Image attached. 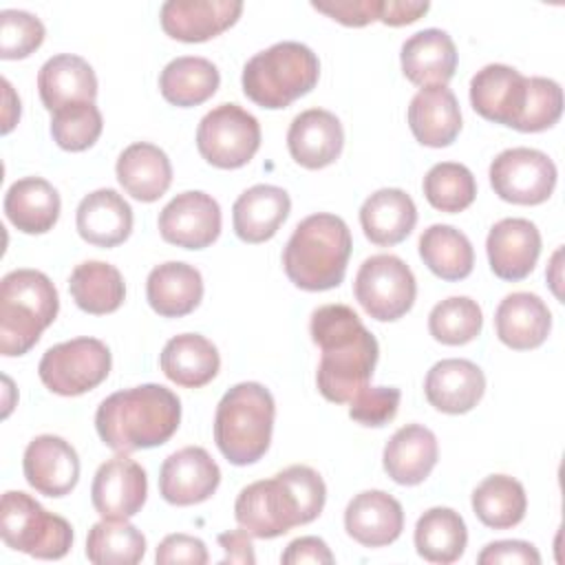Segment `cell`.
Masks as SVG:
<instances>
[{
	"mask_svg": "<svg viewBox=\"0 0 565 565\" xmlns=\"http://www.w3.org/2000/svg\"><path fill=\"white\" fill-rule=\"evenodd\" d=\"M402 73L408 82L426 86H446L457 68V49L441 29H424L402 44Z\"/></svg>",
	"mask_w": 565,
	"mask_h": 565,
	"instance_id": "obj_23",
	"label": "cell"
},
{
	"mask_svg": "<svg viewBox=\"0 0 565 565\" xmlns=\"http://www.w3.org/2000/svg\"><path fill=\"white\" fill-rule=\"evenodd\" d=\"M527 99V77L508 64H488L470 79V104L488 121L516 130Z\"/></svg>",
	"mask_w": 565,
	"mask_h": 565,
	"instance_id": "obj_16",
	"label": "cell"
},
{
	"mask_svg": "<svg viewBox=\"0 0 565 565\" xmlns=\"http://www.w3.org/2000/svg\"><path fill=\"white\" fill-rule=\"evenodd\" d=\"M113 366L108 347L97 338H73L42 355L38 375L42 384L64 397H75L99 386Z\"/></svg>",
	"mask_w": 565,
	"mask_h": 565,
	"instance_id": "obj_9",
	"label": "cell"
},
{
	"mask_svg": "<svg viewBox=\"0 0 565 565\" xmlns=\"http://www.w3.org/2000/svg\"><path fill=\"white\" fill-rule=\"evenodd\" d=\"M417 223L413 199L399 188H382L373 192L360 207V225L364 236L380 247L402 243Z\"/></svg>",
	"mask_w": 565,
	"mask_h": 565,
	"instance_id": "obj_32",
	"label": "cell"
},
{
	"mask_svg": "<svg viewBox=\"0 0 565 565\" xmlns=\"http://www.w3.org/2000/svg\"><path fill=\"white\" fill-rule=\"evenodd\" d=\"M419 256L441 280H463L475 265V249L468 236L444 223H435L422 232Z\"/></svg>",
	"mask_w": 565,
	"mask_h": 565,
	"instance_id": "obj_38",
	"label": "cell"
},
{
	"mask_svg": "<svg viewBox=\"0 0 565 565\" xmlns=\"http://www.w3.org/2000/svg\"><path fill=\"white\" fill-rule=\"evenodd\" d=\"M218 545L223 547L225 556L221 558L223 565L227 563H241V565H254L256 554L252 545V536L241 527V530H230L218 534Z\"/></svg>",
	"mask_w": 565,
	"mask_h": 565,
	"instance_id": "obj_51",
	"label": "cell"
},
{
	"mask_svg": "<svg viewBox=\"0 0 565 565\" xmlns=\"http://www.w3.org/2000/svg\"><path fill=\"white\" fill-rule=\"evenodd\" d=\"M327 501L322 477L302 463L289 466L271 479L245 486L234 503L238 525L254 539H276L296 525L320 516Z\"/></svg>",
	"mask_w": 565,
	"mask_h": 565,
	"instance_id": "obj_2",
	"label": "cell"
},
{
	"mask_svg": "<svg viewBox=\"0 0 565 565\" xmlns=\"http://www.w3.org/2000/svg\"><path fill=\"white\" fill-rule=\"evenodd\" d=\"M221 483V470L201 446L172 452L159 472V492L172 505H196L207 501Z\"/></svg>",
	"mask_w": 565,
	"mask_h": 565,
	"instance_id": "obj_15",
	"label": "cell"
},
{
	"mask_svg": "<svg viewBox=\"0 0 565 565\" xmlns=\"http://www.w3.org/2000/svg\"><path fill=\"white\" fill-rule=\"evenodd\" d=\"M0 536L7 547L35 558H62L73 545L71 523L46 512L31 494L7 490L0 503Z\"/></svg>",
	"mask_w": 565,
	"mask_h": 565,
	"instance_id": "obj_8",
	"label": "cell"
},
{
	"mask_svg": "<svg viewBox=\"0 0 565 565\" xmlns=\"http://www.w3.org/2000/svg\"><path fill=\"white\" fill-rule=\"evenodd\" d=\"M68 291L75 305L93 316L117 311L126 298V285L119 269L104 260L79 263L71 271Z\"/></svg>",
	"mask_w": 565,
	"mask_h": 565,
	"instance_id": "obj_36",
	"label": "cell"
},
{
	"mask_svg": "<svg viewBox=\"0 0 565 565\" xmlns=\"http://www.w3.org/2000/svg\"><path fill=\"white\" fill-rule=\"evenodd\" d=\"M486 391L483 371L463 358L439 360L430 366L424 380V393L433 408L461 415L472 411Z\"/></svg>",
	"mask_w": 565,
	"mask_h": 565,
	"instance_id": "obj_21",
	"label": "cell"
},
{
	"mask_svg": "<svg viewBox=\"0 0 565 565\" xmlns=\"http://www.w3.org/2000/svg\"><path fill=\"white\" fill-rule=\"evenodd\" d=\"M60 194L42 177H24L9 185L4 194V214L11 225L24 234H44L60 218Z\"/></svg>",
	"mask_w": 565,
	"mask_h": 565,
	"instance_id": "obj_33",
	"label": "cell"
},
{
	"mask_svg": "<svg viewBox=\"0 0 565 565\" xmlns=\"http://www.w3.org/2000/svg\"><path fill=\"white\" fill-rule=\"evenodd\" d=\"M344 146L340 119L324 108H309L294 117L287 130V148L291 159L307 168L320 170L331 166Z\"/></svg>",
	"mask_w": 565,
	"mask_h": 565,
	"instance_id": "obj_20",
	"label": "cell"
},
{
	"mask_svg": "<svg viewBox=\"0 0 565 565\" xmlns=\"http://www.w3.org/2000/svg\"><path fill=\"white\" fill-rule=\"evenodd\" d=\"M276 404L258 382L232 386L218 402L214 415V441L234 466L256 463L269 448Z\"/></svg>",
	"mask_w": 565,
	"mask_h": 565,
	"instance_id": "obj_5",
	"label": "cell"
},
{
	"mask_svg": "<svg viewBox=\"0 0 565 565\" xmlns=\"http://www.w3.org/2000/svg\"><path fill=\"white\" fill-rule=\"evenodd\" d=\"M311 340L320 347L318 391L333 404L351 402L373 377L380 347L347 305H322L311 313Z\"/></svg>",
	"mask_w": 565,
	"mask_h": 565,
	"instance_id": "obj_1",
	"label": "cell"
},
{
	"mask_svg": "<svg viewBox=\"0 0 565 565\" xmlns=\"http://www.w3.org/2000/svg\"><path fill=\"white\" fill-rule=\"evenodd\" d=\"M46 29L40 18L20 9L0 11V57H29L44 42Z\"/></svg>",
	"mask_w": 565,
	"mask_h": 565,
	"instance_id": "obj_44",
	"label": "cell"
},
{
	"mask_svg": "<svg viewBox=\"0 0 565 565\" xmlns=\"http://www.w3.org/2000/svg\"><path fill=\"white\" fill-rule=\"evenodd\" d=\"M494 194L516 205L545 203L556 185L554 161L534 148H508L490 163Z\"/></svg>",
	"mask_w": 565,
	"mask_h": 565,
	"instance_id": "obj_12",
	"label": "cell"
},
{
	"mask_svg": "<svg viewBox=\"0 0 565 565\" xmlns=\"http://www.w3.org/2000/svg\"><path fill=\"white\" fill-rule=\"evenodd\" d=\"M148 497L146 470L124 452L104 461L90 486L93 508L102 519H130Z\"/></svg>",
	"mask_w": 565,
	"mask_h": 565,
	"instance_id": "obj_14",
	"label": "cell"
},
{
	"mask_svg": "<svg viewBox=\"0 0 565 565\" xmlns=\"http://www.w3.org/2000/svg\"><path fill=\"white\" fill-rule=\"evenodd\" d=\"M490 269L501 280H523L532 274L541 254V232L527 218H501L486 238Z\"/></svg>",
	"mask_w": 565,
	"mask_h": 565,
	"instance_id": "obj_18",
	"label": "cell"
},
{
	"mask_svg": "<svg viewBox=\"0 0 565 565\" xmlns=\"http://www.w3.org/2000/svg\"><path fill=\"white\" fill-rule=\"evenodd\" d=\"M159 364L170 382L183 388H201L216 377L221 358L207 338L199 333H181L166 342Z\"/></svg>",
	"mask_w": 565,
	"mask_h": 565,
	"instance_id": "obj_34",
	"label": "cell"
},
{
	"mask_svg": "<svg viewBox=\"0 0 565 565\" xmlns=\"http://www.w3.org/2000/svg\"><path fill=\"white\" fill-rule=\"evenodd\" d=\"M563 113V88L550 77H527V99L516 126L519 132L552 128Z\"/></svg>",
	"mask_w": 565,
	"mask_h": 565,
	"instance_id": "obj_45",
	"label": "cell"
},
{
	"mask_svg": "<svg viewBox=\"0 0 565 565\" xmlns=\"http://www.w3.org/2000/svg\"><path fill=\"white\" fill-rule=\"evenodd\" d=\"M258 146L260 124L238 104H221L212 108L196 128V148L214 168H243L252 161Z\"/></svg>",
	"mask_w": 565,
	"mask_h": 565,
	"instance_id": "obj_11",
	"label": "cell"
},
{
	"mask_svg": "<svg viewBox=\"0 0 565 565\" xmlns=\"http://www.w3.org/2000/svg\"><path fill=\"white\" fill-rule=\"evenodd\" d=\"M154 561L159 565H172V563H188V565H205L207 563V550L205 543L190 534H168L154 552Z\"/></svg>",
	"mask_w": 565,
	"mask_h": 565,
	"instance_id": "obj_48",
	"label": "cell"
},
{
	"mask_svg": "<svg viewBox=\"0 0 565 565\" xmlns=\"http://www.w3.org/2000/svg\"><path fill=\"white\" fill-rule=\"evenodd\" d=\"M477 563L479 565H499V563H508V565H539L541 563V554L527 541H492V543H488L479 552Z\"/></svg>",
	"mask_w": 565,
	"mask_h": 565,
	"instance_id": "obj_49",
	"label": "cell"
},
{
	"mask_svg": "<svg viewBox=\"0 0 565 565\" xmlns=\"http://www.w3.org/2000/svg\"><path fill=\"white\" fill-rule=\"evenodd\" d=\"M104 128L102 113L90 102L68 104L53 113L51 117V137L53 141L68 152H82L90 148Z\"/></svg>",
	"mask_w": 565,
	"mask_h": 565,
	"instance_id": "obj_43",
	"label": "cell"
},
{
	"mask_svg": "<svg viewBox=\"0 0 565 565\" xmlns=\"http://www.w3.org/2000/svg\"><path fill=\"white\" fill-rule=\"evenodd\" d=\"M221 84L218 68L196 55H183L168 62L159 75V90L166 102L190 108L207 102Z\"/></svg>",
	"mask_w": 565,
	"mask_h": 565,
	"instance_id": "obj_35",
	"label": "cell"
},
{
	"mask_svg": "<svg viewBox=\"0 0 565 565\" xmlns=\"http://www.w3.org/2000/svg\"><path fill=\"white\" fill-rule=\"evenodd\" d=\"M146 554V536L128 519H102L88 530L86 556L97 565H135Z\"/></svg>",
	"mask_w": 565,
	"mask_h": 565,
	"instance_id": "obj_40",
	"label": "cell"
},
{
	"mask_svg": "<svg viewBox=\"0 0 565 565\" xmlns=\"http://www.w3.org/2000/svg\"><path fill=\"white\" fill-rule=\"evenodd\" d=\"M291 199L282 188L267 183L252 185L234 201V232L245 243H265L287 221Z\"/></svg>",
	"mask_w": 565,
	"mask_h": 565,
	"instance_id": "obj_29",
	"label": "cell"
},
{
	"mask_svg": "<svg viewBox=\"0 0 565 565\" xmlns=\"http://www.w3.org/2000/svg\"><path fill=\"white\" fill-rule=\"evenodd\" d=\"M353 294L371 318L393 322L411 311L417 296V282L402 258L393 254H375L360 265Z\"/></svg>",
	"mask_w": 565,
	"mask_h": 565,
	"instance_id": "obj_10",
	"label": "cell"
},
{
	"mask_svg": "<svg viewBox=\"0 0 565 565\" xmlns=\"http://www.w3.org/2000/svg\"><path fill=\"white\" fill-rule=\"evenodd\" d=\"M181 402L161 384H141L108 395L95 413L99 439L115 452L166 444L179 428Z\"/></svg>",
	"mask_w": 565,
	"mask_h": 565,
	"instance_id": "obj_3",
	"label": "cell"
},
{
	"mask_svg": "<svg viewBox=\"0 0 565 565\" xmlns=\"http://www.w3.org/2000/svg\"><path fill=\"white\" fill-rule=\"evenodd\" d=\"M243 11L238 0H168L161 4V29L181 42H205L230 29Z\"/></svg>",
	"mask_w": 565,
	"mask_h": 565,
	"instance_id": "obj_19",
	"label": "cell"
},
{
	"mask_svg": "<svg viewBox=\"0 0 565 565\" xmlns=\"http://www.w3.org/2000/svg\"><path fill=\"white\" fill-rule=\"evenodd\" d=\"M424 196L426 201L439 212H461L466 210L477 196V181L475 174L455 161L435 163L424 177Z\"/></svg>",
	"mask_w": 565,
	"mask_h": 565,
	"instance_id": "obj_41",
	"label": "cell"
},
{
	"mask_svg": "<svg viewBox=\"0 0 565 565\" xmlns=\"http://www.w3.org/2000/svg\"><path fill=\"white\" fill-rule=\"evenodd\" d=\"M119 185L137 201L152 203L161 199L172 183V166L168 154L148 141L124 148L115 166Z\"/></svg>",
	"mask_w": 565,
	"mask_h": 565,
	"instance_id": "obj_31",
	"label": "cell"
},
{
	"mask_svg": "<svg viewBox=\"0 0 565 565\" xmlns=\"http://www.w3.org/2000/svg\"><path fill=\"white\" fill-rule=\"evenodd\" d=\"M402 393L395 386H364L349 406V417L362 426H384L399 408Z\"/></svg>",
	"mask_w": 565,
	"mask_h": 565,
	"instance_id": "obj_46",
	"label": "cell"
},
{
	"mask_svg": "<svg viewBox=\"0 0 565 565\" xmlns=\"http://www.w3.org/2000/svg\"><path fill=\"white\" fill-rule=\"evenodd\" d=\"M468 543V530L452 508H430L415 525V550L428 563H455Z\"/></svg>",
	"mask_w": 565,
	"mask_h": 565,
	"instance_id": "obj_37",
	"label": "cell"
},
{
	"mask_svg": "<svg viewBox=\"0 0 565 565\" xmlns=\"http://www.w3.org/2000/svg\"><path fill=\"white\" fill-rule=\"evenodd\" d=\"M157 225L166 243L183 249H203L221 234V207L210 194L188 190L159 212Z\"/></svg>",
	"mask_w": 565,
	"mask_h": 565,
	"instance_id": "obj_13",
	"label": "cell"
},
{
	"mask_svg": "<svg viewBox=\"0 0 565 565\" xmlns=\"http://www.w3.org/2000/svg\"><path fill=\"white\" fill-rule=\"evenodd\" d=\"M439 457L437 437L422 424H406L384 446L382 463L399 486H417L428 479Z\"/></svg>",
	"mask_w": 565,
	"mask_h": 565,
	"instance_id": "obj_25",
	"label": "cell"
},
{
	"mask_svg": "<svg viewBox=\"0 0 565 565\" xmlns=\"http://www.w3.org/2000/svg\"><path fill=\"white\" fill-rule=\"evenodd\" d=\"M481 307L468 296H450L437 302L428 316L430 335L448 347L472 342L481 333Z\"/></svg>",
	"mask_w": 565,
	"mask_h": 565,
	"instance_id": "obj_42",
	"label": "cell"
},
{
	"mask_svg": "<svg viewBox=\"0 0 565 565\" xmlns=\"http://www.w3.org/2000/svg\"><path fill=\"white\" fill-rule=\"evenodd\" d=\"M497 338L514 349L530 351L541 347L552 329V313L547 305L530 291H514L505 296L494 313Z\"/></svg>",
	"mask_w": 565,
	"mask_h": 565,
	"instance_id": "obj_24",
	"label": "cell"
},
{
	"mask_svg": "<svg viewBox=\"0 0 565 565\" xmlns=\"http://www.w3.org/2000/svg\"><path fill=\"white\" fill-rule=\"evenodd\" d=\"M347 223L329 212L302 218L282 249L287 278L305 291H327L342 282L351 256Z\"/></svg>",
	"mask_w": 565,
	"mask_h": 565,
	"instance_id": "obj_4",
	"label": "cell"
},
{
	"mask_svg": "<svg viewBox=\"0 0 565 565\" xmlns=\"http://www.w3.org/2000/svg\"><path fill=\"white\" fill-rule=\"evenodd\" d=\"M344 530L364 547H384L399 539L404 530V510L388 492L364 490L349 501L344 510Z\"/></svg>",
	"mask_w": 565,
	"mask_h": 565,
	"instance_id": "obj_22",
	"label": "cell"
},
{
	"mask_svg": "<svg viewBox=\"0 0 565 565\" xmlns=\"http://www.w3.org/2000/svg\"><path fill=\"white\" fill-rule=\"evenodd\" d=\"M146 298L152 311L163 318L188 316L203 298L201 271L181 260L161 263L148 274Z\"/></svg>",
	"mask_w": 565,
	"mask_h": 565,
	"instance_id": "obj_30",
	"label": "cell"
},
{
	"mask_svg": "<svg viewBox=\"0 0 565 565\" xmlns=\"http://www.w3.org/2000/svg\"><path fill=\"white\" fill-rule=\"evenodd\" d=\"M320 77L318 55L300 42H276L243 66V93L260 108L278 110L311 93Z\"/></svg>",
	"mask_w": 565,
	"mask_h": 565,
	"instance_id": "obj_7",
	"label": "cell"
},
{
	"mask_svg": "<svg viewBox=\"0 0 565 565\" xmlns=\"http://www.w3.org/2000/svg\"><path fill=\"white\" fill-rule=\"evenodd\" d=\"M477 519L492 530H508L523 521L527 497L521 481L508 475H490L472 490Z\"/></svg>",
	"mask_w": 565,
	"mask_h": 565,
	"instance_id": "obj_39",
	"label": "cell"
},
{
	"mask_svg": "<svg viewBox=\"0 0 565 565\" xmlns=\"http://www.w3.org/2000/svg\"><path fill=\"white\" fill-rule=\"evenodd\" d=\"M335 558L329 550V545L318 536H300L287 545V550L280 554L282 565H302V563H324L331 565Z\"/></svg>",
	"mask_w": 565,
	"mask_h": 565,
	"instance_id": "obj_50",
	"label": "cell"
},
{
	"mask_svg": "<svg viewBox=\"0 0 565 565\" xmlns=\"http://www.w3.org/2000/svg\"><path fill=\"white\" fill-rule=\"evenodd\" d=\"M2 88H4V99H7V108H4V126H2V132H7V128H9V121H11V110L20 117V99L15 97V93H13V88H11V84L7 82V79H2Z\"/></svg>",
	"mask_w": 565,
	"mask_h": 565,
	"instance_id": "obj_53",
	"label": "cell"
},
{
	"mask_svg": "<svg viewBox=\"0 0 565 565\" xmlns=\"http://www.w3.org/2000/svg\"><path fill=\"white\" fill-rule=\"evenodd\" d=\"M26 483L44 497H64L79 481V457L57 435H38L29 441L22 459Z\"/></svg>",
	"mask_w": 565,
	"mask_h": 565,
	"instance_id": "obj_17",
	"label": "cell"
},
{
	"mask_svg": "<svg viewBox=\"0 0 565 565\" xmlns=\"http://www.w3.org/2000/svg\"><path fill=\"white\" fill-rule=\"evenodd\" d=\"M60 309L57 289L38 269H13L0 282V353L24 355Z\"/></svg>",
	"mask_w": 565,
	"mask_h": 565,
	"instance_id": "obj_6",
	"label": "cell"
},
{
	"mask_svg": "<svg viewBox=\"0 0 565 565\" xmlns=\"http://www.w3.org/2000/svg\"><path fill=\"white\" fill-rule=\"evenodd\" d=\"M430 9L428 2H413V0H384L382 18L386 26H404L419 20Z\"/></svg>",
	"mask_w": 565,
	"mask_h": 565,
	"instance_id": "obj_52",
	"label": "cell"
},
{
	"mask_svg": "<svg viewBox=\"0 0 565 565\" xmlns=\"http://www.w3.org/2000/svg\"><path fill=\"white\" fill-rule=\"evenodd\" d=\"M38 90L44 108L55 113L68 104H95L97 77L84 57L60 53L42 64L38 73Z\"/></svg>",
	"mask_w": 565,
	"mask_h": 565,
	"instance_id": "obj_28",
	"label": "cell"
},
{
	"mask_svg": "<svg viewBox=\"0 0 565 565\" xmlns=\"http://www.w3.org/2000/svg\"><path fill=\"white\" fill-rule=\"evenodd\" d=\"M320 13H327L344 26H364L382 18L384 0H331V2H311Z\"/></svg>",
	"mask_w": 565,
	"mask_h": 565,
	"instance_id": "obj_47",
	"label": "cell"
},
{
	"mask_svg": "<svg viewBox=\"0 0 565 565\" xmlns=\"http://www.w3.org/2000/svg\"><path fill=\"white\" fill-rule=\"evenodd\" d=\"M75 225L86 243L95 247H115L132 232V207L119 192L102 188L79 201Z\"/></svg>",
	"mask_w": 565,
	"mask_h": 565,
	"instance_id": "obj_27",
	"label": "cell"
},
{
	"mask_svg": "<svg viewBox=\"0 0 565 565\" xmlns=\"http://www.w3.org/2000/svg\"><path fill=\"white\" fill-rule=\"evenodd\" d=\"M413 137L428 148L450 146L461 130V110L448 86H426L415 93L408 106Z\"/></svg>",
	"mask_w": 565,
	"mask_h": 565,
	"instance_id": "obj_26",
	"label": "cell"
}]
</instances>
